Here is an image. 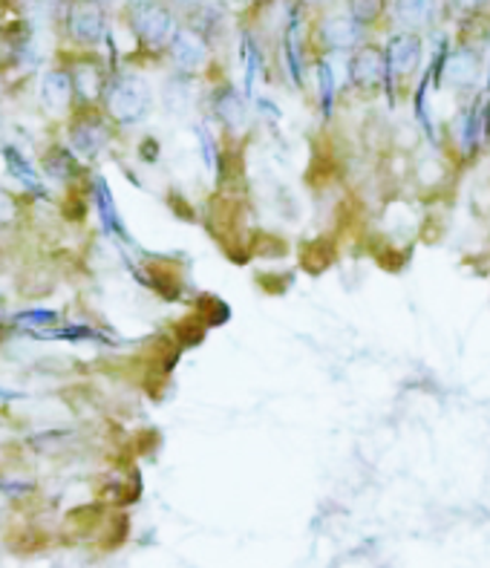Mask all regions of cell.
Returning <instances> with one entry per match:
<instances>
[{"label":"cell","mask_w":490,"mask_h":568,"mask_svg":"<svg viewBox=\"0 0 490 568\" xmlns=\"http://www.w3.org/2000/svg\"><path fill=\"white\" fill-rule=\"evenodd\" d=\"M102 111L116 127L130 130V127L144 125L153 113V88L142 72L116 67L102 95Z\"/></svg>","instance_id":"cell-1"},{"label":"cell","mask_w":490,"mask_h":568,"mask_svg":"<svg viewBox=\"0 0 490 568\" xmlns=\"http://www.w3.org/2000/svg\"><path fill=\"white\" fill-rule=\"evenodd\" d=\"M63 40L79 53H95L110 38V9L98 0H67L61 18H58Z\"/></svg>","instance_id":"cell-2"},{"label":"cell","mask_w":490,"mask_h":568,"mask_svg":"<svg viewBox=\"0 0 490 568\" xmlns=\"http://www.w3.org/2000/svg\"><path fill=\"white\" fill-rule=\"evenodd\" d=\"M125 12V24L136 44L148 53H165L167 40L174 38L176 26L183 24L174 9L167 7L165 0H142V3H130L121 9Z\"/></svg>","instance_id":"cell-3"},{"label":"cell","mask_w":490,"mask_h":568,"mask_svg":"<svg viewBox=\"0 0 490 568\" xmlns=\"http://www.w3.org/2000/svg\"><path fill=\"white\" fill-rule=\"evenodd\" d=\"M116 142V125L98 107H75L67 119V148L81 159L93 162L104 157Z\"/></svg>","instance_id":"cell-4"},{"label":"cell","mask_w":490,"mask_h":568,"mask_svg":"<svg viewBox=\"0 0 490 568\" xmlns=\"http://www.w3.org/2000/svg\"><path fill=\"white\" fill-rule=\"evenodd\" d=\"M63 67L70 72L75 107H98L110 81V63H104L95 53H75Z\"/></svg>","instance_id":"cell-5"},{"label":"cell","mask_w":490,"mask_h":568,"mask_svg":"<svg viewBox=\"0 0 490 568\" xmlns=\"http://www.w3.org/2000/svg\"><path fill=\"white\" fill-rule=\"evenodd\" d=\"M308 35L326 56H343V53H352L361 44H366V30L355 24L347 12H324Z\"/></svg>","instance_id":"cell-6"},{"label":"cell","mask_w":490,"mask_h":568,"mask_svg":"<svg viewBox=\"0 0 490 568\" xmlns=\"http://www.w3.org/2000/svg\"><path fill=\"white\" fill-rule=\"evenodd\" d=\"M165 56L174 67V72H183V76H199L211 63L214 49L208 44L197 30H190L188 24H179L174 32V38L167 40Z\"/></svg>","instance_id":"cell-7"},{"label":"cell","mask_w":490,"mask_h":568,"mask_svg":"<svg viewBox=\"0 0 490 568\" xmlns=\"http://www.w3.org/2000/svg\"><path fill=\"white\" fill-rule=\"evenodd\" d=\"M384 49V61H387V88L396 79H410L416 76L424 61V40H421V32H407L396 30L387 38V47Z\"/></svg>","instance_id":"cell-8"},{"label":"cell","mask_w":490,"mask_h":568,"mask_svg":"<svg viewBox=\"0 0 490 568\" xmlns=\"http://www.w3.org/2000/svg\"><path fill=\"white\" fill-rule=\"evenodd\" d=\"M211 116H214L217 125L231 136H240L248 130V121H252V111H248V98L245 93H240L234 84L222 81L211 90Z\"/></svg>","instance_id":"cell-9"},{"label":"cell","mask_w":490,"mask_h":568,"mask_svg":"<svg viewBox=\"0 0 490 568\" xmlns=\"http://www.w3.org/2000/svg\"><path fill=\"white\" fill-rule=\"evenodd\" d=\"M347 79L355 90L372 93L387 84V61H384V49L375 44H361L349 53L347 61Z\"/></svg>","instance_id":"cell-10"},{"label":"cell","mask_w":490,"mask_h":568,"mask_svg":"<svg viewBox=\"0 0 490 568\" xmlns=\"http://www.w3.org/2000/svg\"><path fill=\"white\" fill-rule=\"evenodd\" d=\"M444 0H389L387 12L396 30L424 32L439 21Z\"/></svg>","instance_id":"cell-11"},{"label":"cell","mask_w":490,"mask_h":568,"mask_svg":"<svg viewBox=\"0 0 490 568\" xmlns=\"http://www.w3.org/2000/svg\"><path fill=\"white\" fill-rule=\"evenodd\" d=\"M0 159H3L7 174L12 176L32 199H49L47 179L40 176V167L26 157L24 150L15 148V144H0Z\"/></svg>","instance_id":"cell-12"},{"label":"cell","mask_w":490,"mask_h":568,"mask_svg":"<svg viewBox=\"0 0 490 568\" xmlns=\"http://www.w3.org/2000/svg\"><path fill=\"white\" fill-rule=\"evenodd\" d=\"M38 102L47 116H70L75 111V98H72V84L67 67H49L40 76Z\"/></svg>","instance_id":"cell-13"},{"label":"cell","mask_w":490,"mask_h":568,"mask_svg":"<svg viewBox=\"0 0 490 568\" xmlns=\"http://www.w3.org/2000/svg\"><path fill=\"white\" fill-rule=\"evenodd\" d=\"M90 190H93V208L98 222H102L104 234L116 240L119 245H133V240H130V234H127L125 229V222H121V213L119 208H116V199H113V190L110 185H107V179L95 174L93 179H90Z\"/></svg>","instance_id":"cell-14"},{"label":"cell","mask_w":490,"mask_h":568,"mask_svg":"<svg viewBox=\"0 0 490 568\" xmlns=\"http://www.w3.org/2000/svg\"><path fill=\"white\" fill-rule=\"evenodd\" d=\"M482 70V56L474 47H456L451 56L442 61V81L447 88L467 90L474 88Z\"/></svg>","instance_id":"cell-15"},{"label":"cell","mask_w":490,"mask_h":568,"mask_svg":"<svg viewBox=\"0 0 490 568\" xmlns=\"http://www.w3.org/2000/svg\"><path fill=\"white\" fill-rule=\"evenodd\" d=\"M40 176L49 185H72L84 176V162L67 144H56V148H47L40 159Z\"/></svg>","instance_id":"cell-16"},{"label":"cell","mask_w":490,"mask_h":568,"mask_svg":"<svg viewBox=\"0 0 490 568\" xmlns=\"http://www.w3.org/2000/svg\"><path fill=\"white\" fill-rule=\"evenodd\" d=\"M63 317L52 309H24V312H15V315L7 317V324L18 332H26V335H35L40 338L44 332L52 329V326L61 324Z\"/></svg>","instance_id":"cell-17"},{"label":"cell","mask_w":490,"mask_h":568,"mask_svg":"<svg viewBox=\"0 0 490 568\" xmlns=\"http://www.w3.org/2000/svg\"><path fill=\"white\" fill-rule=\"evenodd\" d=\"M240 56H243V67H245V98H254V88H257V79H260L262 72V47L260 40L254 38L252 30L243 32Z\"/></svg>","instance_id":"cell-18"},{"label":"cell","mask_w":490,"mask_h":568,"mask_svg":"<svg viewBox=\"0 0 490 568\" xmlns=\"http://www.w3.org/2000/svg\"><path fill=\"white\" fill-rule=\"evenodd\" d=\"M315 81L317 98H320V113L329 119L335 111V93H338V79H335V67L329 56H320L315 61Z\"/></svg>","instance_id":"cell-19"},{"label":"cell","mask_w":490,"mask_h":568,"mask_svg":"<svg viewBox=\"0 0 490 568\" xmlns=\"http://www.w3.org/2000/svg\"><path fill=\"white\" fill-rule=\"evenodd\" d=\"M190 79H194V76H183V72H174V76L167 79V84L162 88V107H165L167 113H174V116L188 113Z\"/></svg>","instance_id":"cell-20"},{"label":"cell","mask_w":490,"mask_h":568,"mask_svg":"<svg viewBox=\"0 0 490 568\" xmlns=\"http://www.w3.org/2000/svg\"><path fill=\"white\" fill-rule=\"evenodd\" d=\"M387 3L389 0H343V7H347V15L361 24L364 30L375 26L381 18L387 15Z\"/></svg>","instance_id":"cell-21"},{"label":"cell","mask_w":490,"mask_h":568,"mask_svg":"<svg viewBox=\"0 0 490 568\" xmlns=\"http://www.w3.org/2000/svg\"><path fill=\"white\" fill-rule=\"evenodd\" d=\"M194 134H197V142H199V150H202V162H206V167L214 176H220L222 157H220V144H217V136L211 134V125H208V121H199Z\"/></svg>","instance_id":"cell-22"},{"label":"cell","mask_w":490,"mask_h":568,"mask_svg":"<svg viewBox=\"0 0 490 568\" xmlns=\"http://www.w3.org/2000/svg\"><path fill=\"white\" fill-rule=\"evenodd\" d=\"M18 217V202L12 199V194H7V190L0 188V225H7V222H12Z\"/></svg>","instance_id":"cell-23"},{"label":"cell","mask_w":490,"mask_h":568,"mask_svg":"<svg viewBox=\"0 0 490 568\" xmlns=\"http://www.w3.org/2000/svg\"><path fill=\"white\" fill-rule=\"evenodd\" d=\"M165 3L174 9L176 15H190V12H194L197 7H202L206 0H165Z\"/></svg>","instance_id":"cell-24"},{"label":"cell","mask_w":490,"mask_h":568,"mask_svg":"<svg viewBox=\"0 0 490 568\" xmlns=\"http://www.w3.org/2000/svg\"><path fill=\"white\" fill-rule=\"evenodd\" d=\"M301 3L306 9H326V7H332L335 0H301Z\"/></svg>","instance_id":"cell-25"},{"label":"cell","mask_w":490,"mask_h":568,"mask_svg":"<svg viewBox=\"0 0 490 568\" xmlns=\"http://www.w3.org/2000/svg\"><path fill=\"white\" fill-rule=\"evenodd\" d=\"M462 9H482L485 3H490V0H456Z\"/></svg>","instance_id":"cell-26"},{"label":"cell","mask_w":490,"mask_h":568,"mask_svg":"<svg viewBox=\"0 0 490 568\" xmlns=\"http://www.w3.org/2000/svg\"><path fill=\"white\" fill-rule=\"evenodd\" d=\"M229 7H254L257 0H225Z\"/></svg>","instance_id":"cell-27"},{"label":"cell","mask_w":490,"mask_h":568,"mask_svg":"<svg viewBox=\"0 0 490 568\" xmlns=\"http://www.w3.org/2000/svg\"><path fill=\"white\" fill-rule=\"evenodd\" d=\"M3 321H7V312H3V309H0V324H3Z\"/></svg>","instance_id":"cell-28"}]
</instances>
